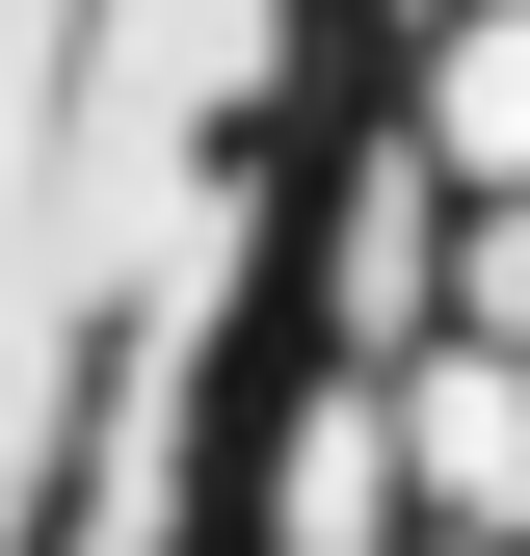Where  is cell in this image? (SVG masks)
<instances>
[{
    "mask_svg": "<svg viewBox=\"0 0 530 556\" xmlns=\"http://www.w3.org/2000/svg\"><path fill=\"white\" fill-rule=\"evenodd\" d=\"M345 106V0H0V556H186Z\"/></svg>",
    "mask_w": 530,
    "mask_h": 556,
    "instance_id": "1",
    "label": "cell"
}]
</instances>
